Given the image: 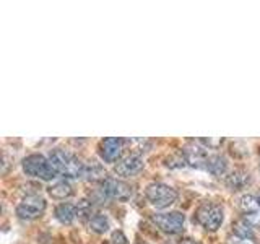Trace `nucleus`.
<instances>
[{
  "label": "nucleus",
  "mask_w": 260,
  "mask_h": 244,
  "mask_svg": "<svg viewBox=\"0 0 260 244\" xmlns=\"http://www.w3.org/2000/svg\"><path fill=\"white\" fill-rule=\"evenodd\" d=\"M49 161L57 171V174L63 177H83L86 165L73 153L63 148H54L49 153Z\"/></svg>",
  "instance_id": "obj_1"
},
{
  "label": "nucleus",
  "mask_w": 260,
  "mask_h": 244,
  "mask_svg": "<svg viewBox=\"0 0 260 244\" xmlns=\"http://www.w3.org/2000/svg\"><path fill=\"white\" fill-rule=\"evenodd\" d=\"M21 168L28 176L39 177V179H43V181H52L57 176V171L51 165L49 158H46L44 155H39V153L28 155V157L23 160Z\"/></svg>",
  "instance_id": "obj_2"
},
{
  "label": "nucleus",
  "mask_w": 260,
  "mask_h": 244,
  "mask_svg": "<svg viewBox=\"0 0 260 244\" xmlns=\"http://www.w3.org/2000/svg\"><path fill=\"white\" fill-rule=\"evenodd\" d=\"M145 197L153 207L156 208H168L177 200V192L171 186L165 182H151L146 186Z\"/></svg>",
  "instance_id": "obj_3"
},
{
  "label": "nucleus",
  "mask_w": 260,
  "mask_h": 244,
  "mask_svg": "<svg viewBox=\"0 0 260 244\" xmlns=\"http://www.w3.org/2000/svg\"><path fill=\"white\" fill-rule=\"evenodd\" d=\"M195 220H197L199 225H202L207 231H216L224 220V211L221 207L216 205V203L205 202L195 210Z\"/></svg>",
  "instance_id": "obj_4"
},
{
  "label": "nucleus",
  "mask_w": 260,
  "mask_h": 244,
  "mask_svg": "<svg viewBox=\"0 0 260 244\" xmlns=\"http://www.w3.org/2000/svg\"><path fill=\"white\" fill-rule=\"evenodd\" d=\"M47 203L41 195H26L18 205H16V215L21 220H36L44 215Z\"/></svg>",
  "instance_id": "obj_5"
},
{
  "label": "nucleus",
  "mask_w": 260,
  "mask_h": 244,
  "mask_svg": "<svg viewBox=\"0 0 260 244\" xmlns=\"http://www.w3.org/2000/svg\"><path fill=\"white\" fill-rule=\"evenodd\" d=\"M153 222L161 231L168 234H177L184 230L185 217L181 211H169V214H156L153 215Z\"/></svg>",
  "instance_id": "obj_6"
},
{
  "label": "nucleus",
  "mask_w": 260,
  "mask_h": 244,
  "mask_svg": "<svg viewBox=\"0 0 260 244\" xmlns=\"http://www.w3.org/2000/svg\"><path fill=\"white\" fill-rule=\"evenodd\" d=\"M101 194L106 199L114 200H128L132 197V187L127 182L119 181V179H104L101 184Z\"/></svg>",
  "instance_id": "obj_7"
},
{
  "label": "nucleus",
  "mask_w": 260,
  "mask_h": 244,
  "mask_svg": "<svg viewBox=\"0 0 260 244\" xmlns=\"http://www.w3.org/2000/svg\"><path fill=\"white\" fill-rule=\"evenodd\" d=\"M239 208L242 211L244 220L252 228H260V202L254 195H242L239 200Z\"/></svg>",
  "instance_id": "obj_8"
},
{
  "label": "nucleus",
  "mask_w": 260,
  "mask_h": 244,
  "mask_svg": "<svg viewBox=\"0 0 260 244\" xmlns=\"http://www.w3.org/2000/svg\"><path fill=\"white\" fill-rule=\"evenodd\" d=\"M145 168V161L140 155L132 153L128 157H124L122 160H119L114 166V171L116 174L122 176V177H128V176H135Z\"/></svg>",
  "instance_id": "obj_9"
},
{
  "label": "nucleus",
  "mask_w": 260,
  "mask_h": 244,
  "mask_svg": "<svg viewBox=\"0 0 260 244\" xmlns=\"http://www.w3.org/2000/svg\"><path fill=\"white\" fill-rule=\"evenodd\" d=\"M122 150H124V140H120L117 137H109L101 140L100 146H98V151H100V157L106 161V163H116Z\"/></svg>",
  "instance_id": "obj_10"
},
{
  "label": "nucleus",
  "mask_w": 260,
  "mask_h": 244,
  "mask_svg": "<svg viewBox=\"0 0 260 244\" xmlns=\"http://www.w3.org/2000/svg\"><path fill=\"white\" fill-rule=\"evenodd\" d=\"M210 155H207V150L200 146L199 143H187L182 150V158L189 166L192 168H200V169H205L207 165V160H208Z\"/></svg>",
  "instance_id": "obj_11"
},
{
  "label": "nucleus",
  "mask_w": 260,
  "mask_h": 244,
  "mask_svg": "<svg viewBox=\"0 0 260 244\" xmlns=\"http://www.w3.org/2000/svg\"><path fill=\"white\" fill-rule=\"evenodd\" d=\"M205 169L208 171L210 174H213V176H223L228 171V160H226V157H224V155H221V153L210 155L208 160H207Z\"/></svg>",
  "instance_id": "obj_12"
},
{
  "label": "nucleus",
  "mask_w": 260,
  "mask_h": 244,
  "mask_svg": "<svg viewBox=\"0 0 260 244\" xmlns=\"http://www.w3.org/2000/svg\"><path fill=\"white\" fill-rule=\"evenodd\" d=\"M54 215H55V218L59 220L60 223H63V225H70L73 220L77 218V215H78V208L73 205V203H69V202H62V203H59V205L55 207V210H54Z\"/></svg>",
  "instance_id": "obj_13"
},
{
  "label": "nucleus",
  "mask_w": 260,
  "mask_h": 244,
  "mask_svg": "<svg viewBox=\"0 0 260 244\" xmlns=\"http://www.w3.org/2000/svg\"><path fill=\"white\" fill-rule=\"evenodd\" d=\"M250 173L247 171H242V169H236L233 173L226 177V186L230 187L233 191H239L242 187H246L250 182Z\"/></svg>",
  "instance_id": "obj_14"
},
{
  "label": "nucleus",
  "mask_w": 260,
  "mask_h": 244,
  "mask_svg": "<svg viewBox=\"0 0 260 244\" xmlns=\"http://www.w3.org/2000/svg\"><path fill=\"white\" fill-rule=\"evenodd\" d=\"M47 192H49V195H51L52 199L65 200L73 194V189H72V184L69 181H57V182H54L51 187H49Z\"/></svg>",
  "instance_id": "obj_15"
},
{
  "label": "nucleus",
  "mask_w": 260,
  "mask_h": 244,
  "mask_svg": "<svg viewBox=\"0 0 260 244\" xmlns=\"http://www.w3.org/2000/svg\"><path fill=\"white\" fill-rule=\"evenodd\" d=\"M88 226L91 231H94L98 234H104L109 230V218L104 214H93V215H89Z\"/></svg>",
  "instance_id": "obj_16"
},
{
  "label": "nucleus",
  "mask_w": 260,
  "mask_h": 244,
  "mask_svg": "<svg viewBox=\"0 0 260 244\" xmlns=\"http://www.w3.org/2000/svg\"><path fill=\"white\" fill-rule=\"evenodd\" d=\"M233 230H234V234L238 236V238H242V239H254V231H252V226L246 222V220L236 222L233 225Z\"/></svg>",
  "instance_id": "obj_17"
},
{
  "label": "nucleus",
  "mask_w": 260,
  "mask_h": 244,
  "mask_svg": "<svg viewBox=\"0 0 260 244\" xmlns=\"http://www.w3.org/2000/svg\"><path fill=\"white\" fill-rule=\"evenodd\" d=\"M112 241L114 244H127V238L120 231H116L112 234Z\"/></svg>",
  "instance_id": "obj_18"
},
{
  "label": "nucleus",
  "mask_w": 260,
  "mask_h": 244,
  "mask_svg": "<svg viewBox=\"0 0 260 244\" xmlns=\"http://www.w3.org/2000/svg\"><path fill=\"white\" fill-rule=\"evenodd\" d=\"M228 244H249L246 239H242V238H238V236H234V238H230L228 239Z\"/></svg>",
  "instance_id": "obj_19"
},
{
  "label": "nucleus",
  "mask_w": 260,
  "mask_h": 244,
  "mask_svg": "<svg viewBox=\"0 0 260 244\" xmlns=\"http://www.w3.org/2000/svg\"><path fill=\"white\" fill-rule=\"evenodd\" d=\"M184 244H199V242H195V241H192V239H189V241H185Z\"/></svg>",
  "instance_id": "obj_20"
},
{
  "label": "nucleus",
  "mask_w": 260,
  "mask_h": 244,
  "mask_svg": "<svg viewBox=\"0 0 260 244\" xmlns=\"http://www.w3.org/2000/svg\"><path fill=\"white\" fill-rule=\"evenodd\" d=\"M257 199H258V202H260V195H258V197H257Z\"/></svg>",
  "instance_id": "obj_21"
}]
</instances>
